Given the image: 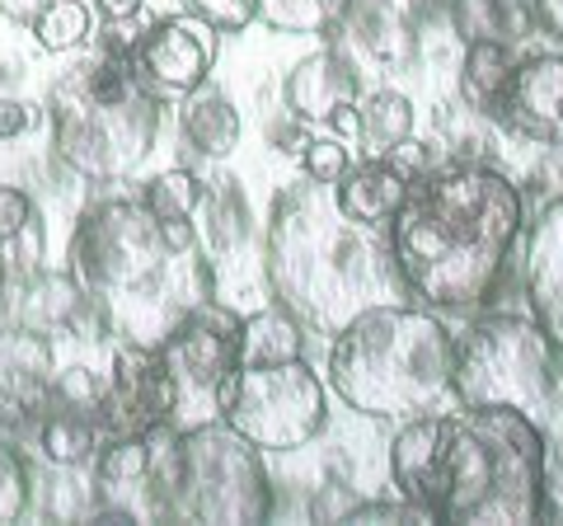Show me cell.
<instances>
[{
	"mask_svg": "<svg viewBox=\"0 0 563 526\" xmlns=\"http://www.w3.org/2000/svg\"><path fill=\"white\" fill-rule=\"evenodd\" d=\"M38 47L47 52H76L90 39V6L85 0H52V6L29 24Z\"/></svg>",
	"mask_w": 563,
	"mask_h": 526,
	"instance_id": "cell-28",
	"label": "cell"
},
{
	"mask_svg": "<svg viewBox=\"0 0 563 526\" xmlns=\"http://www.w3.org/2000/svg\"><path fill=\"white\" fill-rule=\"evenodd\" d=\"M70 277L109 335L132 348H161L217 296L198 221H161L141 198H103L80 217Z\"/></svg>",
	"mask_w": 563,
	"mask_h": 526,
	"instance_id": "cell-3",
	"label": "cell"
},
{
	"mask_svg": "<svg viewBox=\"0 0 563 526\" xmlns=\"http://www.w3.org/2000/svg\"><path fill=\"white\" fill-rule=\"evenodd\" d=\"M301 165L310 179H324V184H339L347 165H352V155L347 146L339 142V136H310V142L301 146Z\"/></svg>",
	"mask_w": 563,
	"mask_h": 526,
	"instance_id": "cell-31",
	"label": "cell"
},
{
	"mask_svg": "<svg viewBox=\"0 0 563 526\" xmlns=\"http://www.w3.org/2000/svg\"><path fill=\"white\" fill-rule=\"evenodd\" d=\"M202 179L192 169H169L161 179L146 184V202L161 221H198V207H202Z\"/></svg>",
	"mask_w": 563,
	"mask_h": 526,
	"instance_id": "cell-27",
	"label": "cell"
},
{
	"mask_svg": "<svg viewBox=\"0 0 563 526\" xmlns=\"http://www.w3.org/2000/svg\"><path fill=\"white\" fill-rule=\"evenodd\" d=\"M559 343L536 315H484L451 343V391L465 409L540 414L559 391Z\"/></svg>",
	"mask_w": 563,
	"mask_h": 526,
	"instance_id": "cell-8",
	"label": "cell"
},
{
	"mask_svg": "<svg viewBox=\"0 0 563 526\" xmlns=\"http://www.w3.org/2000/svg\"><path fill=\"white\" fill-rule=\"evenodd\" d=\"M146 470H151V437H109V447L95 461V475L109 494L146 489Z\"/></svg>",
	"mask_w": 563,
	"mask_h": 526,
	"instance_id": "cell-25",
	"label": "cell"
},
{
	"mask_svg": "<svg viewBox=\"0 0 563 526\" xmlns=\"http://www.w3.org/2000/svg\"><path fill=\"white\" fill-rule=\"evenodd\" d=\"M184 10L202 14V20H207L211 29L235 33V29H244V24H254L258 0H184Z\"/></svg>",
	"mask_w": 563,
	"mask_h": 526,
	"instance_id": "cell-32",
	"label": "cell"
},
{
	"mask_svg": "<svg viewBox=\"0 0 563 526\" xmlns=\"http://www.w3.org/2000/svg\"><path fill=\"white\" fill-rule=\"evenodd\" d=\"M413 179L418 174L409 165H399L395 155H372V161H362V165H347V174L333 184V198H339V207L347 217L372 221V226H390L395 212L404 207V198H409Z\"/></svg>",
	"mask_w": 563,
	"mask_h": 526,
	"instance_id": "cell-17",
	"label": "cell"
},
{
	"mask_svg": "<svg viewBox=\"0 0 563 526\" xmlns=\"http://www.w3.org/2000/svg\"><path fill=\"white\" fill-rule=\"evenodd\" d=\"M99 405L66 395H47V405L38 409V447L52 465H80L90 461L99 447Z\"/></svg>",
	"mask_w": 563,
	"mask_h": 526,
	"instance_id": "cell-20",
	"label": "cell"
},
{
	"mask_svg": "<svg viewBox=\"0 0 563 526\" xmlns=\"http://www.w3.org/2000/svg\"><path fill=\"white\" fill-rule=\"evenodd\" d=\"M146 517L250 526L273 517V484L254 442L211 418L198 428L151 432Z\"/></svg>",
	"mask_w": 563,
	"mask_h": 526,
	"instance_id": "cell-6",
	"label": "cell"
},
{
	"mask_svg": "<svg viewBox=\"0 0 563 526\" xmlns=\"http://www.w3.org/2000/svg\"><path fill=\"white\" fill-rule=\"evenodd\" d=\"M57 381V362H52V343L38 329H0V399H14L38 414Z\"/></svg>",
	"mask_w": 563,
	"mask_h": 526,
	"instance_id": "cell-18",
	"label": "cell"
},
{
	"mask_svg": "<svg viewBox=\"0 0 563 526\" xmlns=\"http://www.w3.org/2000/svg\"><path fill=\"white\" fill-rule=\"evenodd\" d=\"M221 424L258 451H301L329 428V395L306 358L240 362L221 395Z\"/></svg>",
	"mask_w": 563,
	"mask_h": 526,
	"instance_id": "cell-9",
	"label": "cell"
},
{
	"mask_svg": "<svg viewBox=\"0 0 563 526\" xmlns=\"http://www.w3.org/2000/svg\"><path fill=\"white\" fill-rule=\"evenodd\" d=\"M174 385L155 348L122 343L109 385H99V428L109 437H151L169 424Z\"/></svg>",
	"mask_w": 563,
	"mask_h": 526,
	"instance_id": "cell-12",
	"label": "cell"
},
{
	"mask_svg": "<svg viewBox=\"0 0 563 526\" xmlns=\"http://www.w3.org/2000/svg\"><path fill=\"white\" fill-rule=\"evenodd\" d=\"M418 20L422 0H347L329 33L385 72H404L418 62Z\"/></svg>",
	"mask_w": 563,
	"mask_h": 526,
	"instance_id": "cell-15",
	"label": "cell"
},
{
	"mask_svg": "<svg viewBox=\"0 0 563 526\" xmlns=\"http://www.w3.org/2000/svg\"><path fill=\"white\" fill-rule=\"evenodd\" d=\"M301 348V320L287 306H258L240 320V362H287Z\"/></svg>",
	"mask_w": 563,
	"mask_h": 526,
	"instance_id": "cell-24",
	"label": "cell"
},
{
	"mask_svg": "<svg viewBox=\"0 0 563 526\" xmlns=\"http://www.w3.org/2000/svg\"><path fill=\"white\" fill-rule=\"evenodd\" d=\"M347 0H258L254 20L277 33H329Z\"/></svg>",
	"mask_w": 563,
	"mask_h": 526,
	"instance_id": "cell-26",
	"label": "cell"
},
{
	"mask_svg": "<svg viewBox=\"0 0 563 526\" xmlns=\"http://www.w3.org/2000/svg\"><path fill=\"white\" fill-rule=\"evenodd\" d=\"M179 122H184L188 146H198V155H207V161H225L240 146V132H244L240 109L221 90H211V85H198L192 95H184Z\"/></svg>",
	"mask_w": 563,
	"mask_h": 526,
	"instance_id": "cell-21",
	"label": "cell"
},
{
	"mask_svg": "<svg viewBox=\"0 0 563 526\" xmlns=\"http://www.w3.org/2000/svg\"><path fill=\"white\" fill-rule=\"evenodd\" d=\"M512 47L493 43V39H470L455 57V90H461L465 109L479 118H498L503 113V95L507 80H512Z\"/></svg>",
	"mask_w": 563,
	"mask_h": 526,
	"instance_id": "cell-19",
	"label": "cell"
},
{
	"mask_svg": "<svg viewBox=\"0 0 563 526\" xmlns=\"http://www.w3.org/2000/svg\"><path fill=\"white\" fill-rule=\"evenodd\" d=\"M291 118L301 122H329L339 132H357V103H362V72L339 33H329L320 52L296 62V72L282 85Z\"/></svg>",
	"mask_w": 563,
	"mask_h": 526,
	"instance_id": "cell-13",
	"label": "cell"
},
{
	"mask_svg": "<svg viewBox=\"0 0 563 526\" xmlns=\"http://www.w3.org/2000/svg\"><path fill=\"white\" fill-rule=\"evenodd\" d=\"M498 122L512 136L536 146L563 142V57L559 52H536V57H521L512 66Z\"/></svg>",
	"mask_w": 563,
	"mask_h": 526,
	"instance_id": "cell-14",
	"label": "cell"
},
{
	"mask_svg": "<svg viewBox=\"0 0 563 526\" xmlns=\"http://www.w3.org/2000/svg\"><path fill=\"white\" fill-rule=\"evenodd\" d=\"M0 287H5V269H0Z\"/></svg>",
	"mask_w": 563,
	"mask_h": 526,
	"instance_id": "cell-39",
	"label": "cell"
},
{
	"mask_svg": "<svg viewBox=\"0 0 563 526\" xmlns=\"http://www.w3.org/2000/svg\"><path fill=\"white\" fill-rule=\"evenodd\" d=\"M390 475L432 526H526L554 507L544 432L517 409L409 418L395 432Z\"/></svg>",
	"mask_w": 563,
	"mask_h": 526,
	"instance_id": "cell-1",
	"label": "cell"
},
{
	"mask_svg": "<svg viewBox=\"0 0 563 526\" xmlns=\"http://www.w3.org/2000/svg\"><path fill=\"white\" fill-rule=\"evenodd\" d=\"M521 221L526 198L503 169L474 161L422 169L390 221L409 302L455 315L493 306L512 287Z\"/></svg>",
	"mask_w": 563,
	"mask_h": 526,
	"instance_id": "cell-2",
	"label": "cell"
},
{
	"mask_svg": "<svg viewBox=\"0 0 563 526\" xmlns=\"http://www.w3.org/2000/svg\"><path fill=\"white\" fill-rule=\"evenodd\" d=\"M446 6H451L455 33H461L465 43L470 39H493V43L517 47L536 33L531 0H446Z\"/></svg>",
	"mask_w": 563,
	"mask_h": 526,
	"instance_id": "cell-22",
	"label": "cell"
},
{
	"mask_svg": "<svg viewBox=\"0 0 563 526\" xmlns=\"http://www.w3.org/2000/svg\"><path fill=\"white\" fill-rule=\"evenodd\" d=\"M33 221H38V207H33L29 193L0 184V244H10L14 235H24Z\"/></svg>",
	"mask_w": 563,
	"mask_h": 526,
	"instance_id": "cell-33",
	"label": "cell"
},
{
	"mask_svg": "<svg viewBox=\"0 0 563 526\" xmlns=\"http://www.w3.org/2000/svg\"><path fill=\"white\" fill-rule=\"evenodd\" d=\"M221 52V29H211L202 14H165V20H151L146 33L132 47V76L146 95L155 99H184L198 85H207L211 66H217Z\"/></svg>",
	"mask_w": 563,
	"mask_h": 526,
	"instance_id": "cell-11",
	"label": "cell"
},
{
	"mask_svg": "<svg viewBox=\"0 0 563 526\" xmlns=\"http://www.w3.org/2000/svg\"><path fill=\"white\" fill-rule=\"evenodd\" d=\"M161 136V99L146 95L128 57L95 52L52 85V146L80 179H128Z\"/></svg>",
	"mask_w": 563,
	"mask_h": 526,
	"instance_id": "cell-7",
	"label": "cell"
},
{
	"mask_svg": "<svg viewBox=\"0 0 563 526\" xmlns=\"http://www.w3.org/2000/svg\"><path fill=\"white\" fill-rule=\"evenodd\" d=\"M47 6H52V0H0V14L14 20V24H33Z\"/></svg>",
	"mask_w": 563,
	"mask_h": 526,
	"instance_id": "cell-37",
	"label": "cell"
},
{
	"mask_svg": "<svg viewBox=\"0 0 563 526\" xmlns=\"http://www.w3.org/2000/svg\"><path fill=\"white\" fill-rule=\"evenodd\" d=\"M343 522H432V517L399 494V503H352Z\"/></svg>",
	"mask_w": 563,
	"mask_h": 526,
	"instance_id": "cell-34",
	"label": "cell"
},
{
	"mask_svg": "<svg viewBox=\"0 0 563 526\" xmlns=\"http://www.w3.org/2000/svg\"><path fill=\"white\" fill-rule=\"evenodd\" d=\"M531 14H536V29L563 43V0H531Z\"/></svg>",
	"mask_w": 563,
	"mask_h": 526,
	"instance_id": "cell-36",
	"label": "cell"
},
{
	"mask_svg": "<svg viewBox=\"0 0 563 526\" xmlns=\"http://www.w3.org/2000/svg\"><path fill=\"white\" fill-rule=\"evenodd\" d=\"M263 273H268L277 306H287L296 320L320 335H339L376 306L409 302L390 226L347 217L333 198V184L310 179V174L273 198Z\"/></svg>",
	"mask_w": 563,
	"mask_h": 526,
	"instance_id": "cell-4",
	"label": "cell"
},
{
	"mask_svg": "<svg viewBox=\"0 0 563 526\" xmlns=\"http://www.w3.org/2000/svg\"><path fill=\"white\" fill-rule=\"evenodd\" d=\"M29 465L5 437H0V522H20L29 513Z\"/></svg>",
	"mask_w": 563,
	"mask_h": 526,
	"instance_id": "cell-30",
	"label": "cell"
},
{
	"mask_svg": "<svg viewBox=\"0 0 563 526\" xmlns=\"http://www.w3.org/2000/svg\"><path fill=\"white\" fill-rule=\"evenodd\" d=\"M33 128V109L24 99H0V142H10V136H20Z\"/></svg>",
	"mask_w": 563,
	"mask_h": 526,
	"instance_id": "cell-35",
	"label": "cell"
},
{
	"mask_svg": "<svg viewBox=\"0 0 563 526\" xmlns=\"http://www.w3.org/2000/svg\"><path fill=\"white\" fill-rule=\"evenodd\" d=\"M95 6H99L103 20H132V14L146 10V6H141V0H95Z\"/></svg>",
	"mask_w": 563,
	"mask_h": 526,
	"instance_id": "cell-38",
	"label": "cell"
},
{
	"mask_svg": "<svg viewBox=\"0 0 563 526\" xmlns=\"http://www.w3.org/2000/svg\"><path fill=\"white\" fill-rule=\"evenodd\" d=\"M413 99L399 90H376L362 95L357 103V136L366 155H399L413 136Z\"/></svg>",
	"mask_w": 563,
	"mask_h": 526,
	"instance_id": "cell-23",
	"label": "cell"
},
{
	"mask_svg": "<svg viewBox=\"0 0 563 526\" xmlns=\"http://www.w3.org/2000/svg\"><path fill=\"white\" fill-rule=\"evenodd\" d=\"M240 320L244 315L231 302H202L174 335L155 348L165 362V376L174 385V409L169 424L174 432L198 428L221 418V395L240 366Z\"/></svg>",
	"mask_w": 563,
	"mask_h": 526,
	"instance_id": "cell-10",
	"label": "cell"
},
{
	"mask_svg": "<svg viewBox=\"0 0 563 526\" xmlns=\"http://www.w3.org/2000/svg\"><path fill=\"white\" fill-rule=\"evenodd\" d=\"M526 296H531L536 325L563 353V193L540 207L526 240Z\"/></svg>",
	"mask_w": 563,
	"mask_h": 526,
	"instance_id": "cell-16",
	"label": "cell"
},
{
	"mask_svg": "<svg viewBox=\"0 0 563 526\" xmlns=\"http://www.w3.org/2000/svg\"><path fill=\"white\" fill-rule=\"evenodd\" d=\"M85 306V296L76 287V277H38L33 273L29 277V310H33V320L38 325H70L76 320V310Z\"/></svg>",
	"mask_w": 563,
	"mask_h": 526,
	"instance_id": "cell-29",
	"label": "cell"
},
{
	"mask_svg": "<svg viewBox=\"0 0 563 526\" xmlns=\"http://www.w3.org/2000/svg\"><path fill=\"white\" fill-rule=\"evenodd\" d=\"M451 343V329L428 306H376L333 335L329 381L347 409L409 424L446 399Z\"/></svg>",
	"mask_w": 563,
	"mask_h": 526,
	"instance_id": "cell-5",
	"label": "cell"
}]
</instances>
